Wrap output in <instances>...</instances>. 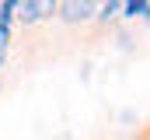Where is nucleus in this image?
<instances>
[{"label": "nucleus", "instance_id": "f257e3e1", "mask_svg": "<svg viewBox=\"0 0 150 140\" xmlns=\"http://www.w3.org/2000/svg\"><path fill=\"white\" fill-rule=\"evenodd\" d=\"M14 11H18V18L25 21V25H32L38 21L45 11H56V4H35V0H28V4H14Z\"/></svg>", "mask_w": 150, "mask_h": 140}, {"label": "nucleus", "instance_id": "f03ea898", "mask_svg": "<svg viewBox=\"0 0 150 140\" xmlns=\"http://www.w3.org/2000/svg\"><path fill=\"white\" fill-rule=\"evenodd\" d=\"M56 11H63V18L67 21H84V18H91V4H56Z\"/></svg>", "mask_w": 150, "mask_h": 140}, {"label": "nucleus", "instance_id": "20e7f679", "mask_svg": "<svg viewBox=\"0 0 150 140\" xmlns=\"http://www.w3.org/2000/svg\"><path fill=\"white\" fill-rule=\"evenodd\" d=\"M115 11H119V4H105V7H101V18H112Z\"/></svg>", "mask_w": 150, "mask_h": 140}, {"label": "nucleus", "instance_id": "7ed1b4c3", "mask_svg": "<svg viewBox=\"0 0 150 140\" xmlns=\"http://www.w3.org/2000/svg\"><path fill=\"white\" fill-rule=\"evenodd\" d=\"M126 14H129V18H136V14H143V18H147V14H150V4H143V0L126 4Z\"/></svg>", "mask_w": 150, "mask_h": 140}, {"label": "nucleus", "instance_id": "39448f33", "mask_svg": "<svg viewBox=\"0 0 150 140\" xmlns=\"http://www.w3.org/2000/svg\"><path fill=\"white\" fill-rule=\"evenodd\" d=\"M147 140H150V137H147Z\"/></svg>", "mask_w": 150, "mask_h": 140}]
</instances>
